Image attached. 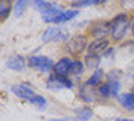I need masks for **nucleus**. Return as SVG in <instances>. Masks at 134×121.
Listing matches in <instances>:
<instances>
[{"mask_svg": "<svg viewBox=\"0 0 134 121\" xmlns=\"http://www.w3.org/2000/svg\"><path fill=\"white\" fill-rule=\"evenodd\" d=\"M111 23V33H110V38L113 41H120L124 36H125L126 30H128V26L131 24L130 18L126 14H119L116 15L113 20H110Z\"/></svg>", "mask_w": 134, "mask_h": 121, "instance_id": "nucleus-1", "label": "nucleus"}, {"mask_svg": "<svg viewBox=\"0 0 134 121\" xmlns=\"http://www.w3.org/2000/svg\"><path fill=\"white\" fill-rule=\"evenodd\" d=\"M111 33V23L108 20H99L94 21L88 29V35H92L94 40H104L108 38V35Z\"/></svg>", "mask_w": 134, "mask_h": 121, "instance_id": "nucleus-2", "label": "nucleus"}, {"mask_svg": "<svg viewBox=\"0 0 134 121\" xmlns=\"http://www.w3.org/2000/svg\"><path fill=\"white\" fill-rule=\"evenodd\" d=\"M27 65L34 68V70H38L43 74H49L50 71H53V61L50 58L46 56H31L27 61Z\"/></svg>", "mask_w": 134, "mask_h": 121, "instance_id": "nucleus-3", "label": "nucleus"}, {"mask_svg": "<svg viewBox=\"0 0 134 121\" xmlns=\"http://www.w3.org/2000/svg\"><path fill=\"white\" fill-rule=\"evenodd\" d=\"M87 47V38L84 35H76L72 40H69V42L66 44L67 52H70L72 55H81Z\"/></svg>", "mask_w": 134, "mask_h": 121, "instance_id": "nucleus-4", "label": "nucleus"}, {"mask_svg": "<svg viewBox=\"0 0 134 121\" xmlns=\"http://www.w3.org/2000/svg\"><path fill=\"white\" fill-rule=\"evenodd\" d=\"M73 82L70 80L67 76H57L52 74L47 79V88L49 89H61V88H72Z\"/></svg>", "mask_w": 134, "mask_h": 121, "instance_id": "nucleus-5", "label": "nucleus"}, {"mask_svg": "<svg viewBox=\"0 0 134 121\" xmlns=\"http://www.w3.org/2000/svg\"><path fill=\"white\" fill-rule=\"evenodd\" d=\"M108 47H110V40L108 38H104V40H94L93 42H90L87 50H88L90 55H98V56H100V55H105L107 53Z\"/></svg>", "mask_w": 134, "mask_h": 121, "instance_id": "nucleus-6", "label": "nucleus"}, {"mask_svg": "<svg viewBox=\"0 0 134 121\" xmlns=\"http://www.w3.org/2000/svg\"><path fill=\"white\" fill-rule=\"evenodd\" d=\"M72 64H73V59L70 58H61L58 62H55L53 65V74L57 76H67L70 68H72Z\"/></svg>", "mask_w": 134, "mask_h": 121, "instance_id": "nucleus-7", "label": "nucleus"}, {"mask_svg": "<svg viewBox=\"0 0 134 121\" xmlns=\"http://www.w3.org/2000/svg\"><path fill=\"white\" fill-rule=\"evenodd\" d=\"M12 92H14L17 97L25 98L27 101H32L34 98L37 97V94H35L27 85H14V86H12Z\"/></svg>", "mask_w": 134, "mask_h": 121, "instance_id": "nucleus-8", "label": "nucleus"}, {"mask_svg": "<svg viewBox=\"0 0 134 121\" xmlns=\"http://www.w3.org/2000/svg\"><path fill=\"white\" fill-rule=\"evenodd\" d=\"M6 65H8V68H11V70H15V71L21 73L26 70V59L23 56H20V55H14V56H11L8 59Z\"/></svg>", "mask_w": 134, "mask_h": 121, "instance_id": "nucleus-9", "label": "nucleus"}, {"mask_svg": "<svg viewBox=\"0 0 134 121\" xmlns=\"http://www.w3.org/2000/svg\"><path fill=\"white\" fill-rule=\"evenodd\" d=\"M64 11L59 8V6H57V5H53L50 9H47V11H44L41 14V18L46 21V23H55V20L58 18L61 14H63Z\"/></svg>", "mask_w": 134, "mask_h": 121, "instance_id": "nucleus-10", "label": "nucleus"}, {"mask_svg": "<svg viewBox=\"0 0 134 121\" xmlns=\"http://www.w3.org/2000/svg\"><path fill=\"white\" fill-rule=\"evenodd\" d=\"M117 101L124 106L126 111H134V94H131V92L119 94L117 95Z\"/></svg>", "mask_w": 134, "mask_h": 121, "instance_id": "nucleus-11", "label": "nucleus"}, {"mask_svg": "<svg viewBox=\"0 0 134 121\" xmlns=\"http://www.w3.org/2000/svg\"><path fill=\"white\" fill-rule=\"evenodd\" d=\"M63 36V33L59 30V27H49L46 32L43 33V41L44 42H49V41H57Z\"/></svg>", "mask_w": 134, "mask_h": 121, "instance_id": "nucleus-12", "label": "nucleus"}, {"mask_svg": "<svg viewBox=\"0 0 134 121\" xmlns=\"http://www.w3.org/2000/svg\"><path fill=\"white\" fill-rule=\"evenodd\" d=\"M84 62H85V67H87V68H90V70H98V67H99V64H100V56L87 53V55L84 56Z\"/></svg>", "mask_w": 134, "mask_h": 121, "instance_id": "nucleus-13", "label": "nucleus"}, {"mask_svg": "<svg viewBox=\"0 0 134 121\" xmlns=\"http://www.w3.org/2000/svg\"><path fill=\"white\" fill-rule=\"evenodd\" d=\"M79 97L82 101H94V91L88 85H82L79 89Z\"/></svg>", "mask_w": 134, "mask_h": 121, "instance_id": "nucleus-14", "label": "nucleus"}, {"mask_svg": "<svg viewBox=\"0 0 134 121\" xmlns=\"http://www.w3.org/2000/svg\"><path fill=\"white\" fill-rule=\"evenodd\" d=\"M104 74H105V73L102 71L100 68L94 70V73H93L92 76H90V79H87L85 85H88V86H96V85H100V80H102Z\"/></svg>", "mask_w": 134, "mask_h": 121, "instance_id": "nucleus-15", "label": "nucleus"}, {"mask_svg": "<svg viewBox=\"0 0 134 121\" xmlns=\"http://www.w3.org/2000/svg\"><path fill=\"white\" fill-rule=\"evenodd\" d=\"M79 12H78V9H69V11H64L61 15L55 20V23H66L69 20H72V18H75Z\"/></svg>", "mask_w": 134, "mask_h": 121, "instance_id": "nucleus-16", "label": "nucleus"}, {"mask_svg": "<svg viewBox=\"0 0 134 121\" xmlns=\"http://www.w3.org/2000/svg\"><path fill=\"white\" fill-rule=\"evenodd\" d=\"M93 117V111L90 107H82L76 111V120L78 121H88Z\"/></svg>", "mask_w": 134, "mask_h": 121, "instance_id": "nucleus-17", "label": "nucleus"}, {"mask_svg": "<svg viewBox=\"0 0 134 121\" xmlns=\"http://www.w3.org/2000/svg\"><path fill=\"white\" fill-rule=\"evenodd\" d=\"M14 8L9 2H6V0H3V2H0V18H2V21H5L6 18H8V15L11 14V9Z\"/></svg>", "mask_w": 134, "mask_h": 121, "instance_id": "nucleus-18", "label": "nucleus"}, {"mask_svg": "<svg viewBox=\"0 0 134 121\" xmlns=\"http://www.w3.org/2000/svg\"><path fill=\"white\" fill-rule=\"evenodd\" d=\"M82 71H84V64L81 61L73 59V64H72V68H70L69 74H72V76H79V74H82Z\"/></svg>", "mask_w": 134, "mask_h": 121, "instance_id": "nucleus-19", "label": "nucleus"}, {"mask_svg": "<svg viewBox=\"0 0 134 121\" xmlns=\"http://www.w3.org/2000/svg\"><path fill=\"white\" fill-rule=\"evenodd\" d=\"M32 6L35 9H38L40 12H44V11H47L53 6V3H49V2H43V0H37V2H32Z\"/></svg>", "mask_w": 134, "mask_h": 121, "instance_id": "nucleus-20", "label": "nucleus"}, {"mask_svg": "<svg viewBox=\"0 0 134 121\" xmlns=\"http://www.w3.org/2000/svg\"><path fill=\"white\" fill-rule=\"evenodd\" d=\"M26 8H27V2H23V0L17 2L15 5H14V15H15V17H20L23 12H25Z\"/></svg>", "mask_w": 134, "mask_h": 121, "instance_id": "nucleus-21", "label": "nucleus"}, {"mask_svg": "<svg viewBox=\"0 0 134 121\" xmlns=\"http://www.w3.org/2000/svg\"><path fill=\"white\" fill-rule=\"evenodd\" d=\"M104 0H85V2H73L72 6L73 8H85V6H92V5H98V3H102Z\"/></svg>", "mask_w": 134, "mask_h": 121, "instance_id": "nucleus-22", "label": "nucleus"}, {"mask_svg": "<svg viewBox=\"0 0 134 121\" xmlns=\"http://www.w3.org/2000/svg\"><path fill=\"white\" fill-rule=\"evenodd\" d=\"M120 77H122V71L120 70H111V71L107 74V82H120Z\"/></svg>", "mask_w": 134, "mask_h": 121, "instance_id": "nucleus-23", "label": "nucleus"}, {"mask_svg": "<svg viewBox=\"0 0 134 121\" xmlns=\"http://www.w3.org/2000/svg\"><path fill=\"white\" fill-rule=\"evenodd\" d=\"M98 92H99V95L102 97H111V89H110V85L108 83H100L99 88H98Z\"/></svg>", "mask_w": 134, "mask_h": 121, "instance_id": "nucleus-24", "label": "nucleus"}, {"mask_svg": "<svg viewBox=\"0 0 134 121\" xmlns=\"http://www.w3.org/2000/svg\"><path fill=\"white\" fill-rule=\"evenodd\" d=\"M111 89V97H117L119 91H120V82H107Z\"/></svg>", "mask_w": 134, "mask_h": 121, "instance_id": "nucleus-25", "label": "nucleus"}, {"mask_svg": "<svg viewBox=\"0 0 134 121\" xmlns=\"http://www.w3.org/2000/svg\"><path fill=\"white\" fill-rule=\"evenodd\" d=\"M130 26H131V32H133V36H134V17L131 18V24Z\"/></svg>", "mask_w": 134, "mask_h": 121, "instance_id": "nucleus-26", "label": "nucleus"}, {"mask_svg": "<svg viewBox=\"0 0 134 121\" xmlns=\"http://www.w3.org/2000/svg\"><path fill=\"white\" fill-rule=\"evenodd\" d=\"M119 121H134V120H125V118H120Z\"/></svg>", "mask_w": 134, "mask_h": 121, "instance_id": "nucleus-27", "label": "nucleus"}, {"mask_svg": "<svg viewBox=\"0 0 134 121\" xmlns=\"http://www.w3.org/2000/svg\"><path fill=\"white\" fill-rule=\"evenodd\" d=\"M131 94H134V88H133V89H131Z\"/></svg>", "mask_w": 134, "mask_h": 121, "instance_id": "nucleus-28", "label": "nucleus"}]
</instances>
